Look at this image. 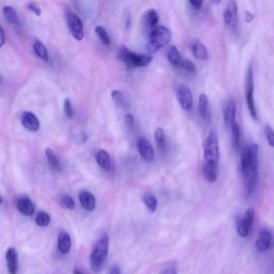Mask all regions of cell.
<instances>
[{
	"instance_id": "obj_1",
	"label": "cell",
	"mask_w": 274,
	"mask_h": 274,
	"mask_svg": "<svg viewBox=\"0 0 274 274\" xmlns=\"http://www.w3.org/2000/svg\"><path fill=\"white\" fill-rule=\"evenodd\" d=\"M258 145H248L241 154V171L244 178L247 196L252 195L258 179Z\"/></svg>"
},
{
	"instance_id": "obj_2",
	"label": "cell",
	"mask_w": 274,
	"mask_h": 274,
	"mask_svg": "<svg viewBox=\"0 0 274 274\" xmlns=\"http://www.w3.org/2000/svg\"><path fill=\"white\" fill-rule=\"evenodd\" d=\"M171 40V34L164 26H155L151 28L150 34H149L148 39V45L147 49L148 52L155 53L159 49L167 45Z\"/></svg>"
},
{
	"instance_id": "obj_3",
	"label": "cell",
	"mask_w": 274,
	"mask_h": 274,
	"mask_svg": "<svg viewBox=\"0 0 274 274\" xmlns=\"http://www.w3.org/2000/svg\"><path fill=\"white\" fill-rule=\"evenodd\" d=\"M108 248L109 238L107 236L102 237V238L97 242L95 247H93V251L90 256V265L92 270L95 272L98 273L102 269V267L108 255Z\"/></svg>"
},
{
	"instance_id": "obj_4",
	"label": "cell",
	"mask_w": 274,
	"mask_h": 274,
	"mask_svg": "<svg viewBox=\"0 0 274 274\" xmlns=\"http://www.w3.org/2000/svg\"><path fill=\"white\" fill-rule=\"evenodd\" d=\"M118 57L126 64L128 68H142L148 66L152 61L150 56L133 53L126 46H120L119 52H118Z\"/></svg>"
},
{
	"instance_id": "obj_5",
	"label": "cell",
	"mask_w": 274,
	"mask_h": 274,
	"mask_svg": "<svg viewBox=\"0 0 274 274\" xmlns=\"http://www.w3.org/2000/svg\"><path fill=\"white\" fill-rule=\"evenodd\" d=\"M204 158L206 163L219 164L220 160V145L219 138L214 131H211L204 142Z\"/></svg>"
},
{
	"instance_id": "obj_6",
	"label": "cell",
	"mask_w": 274,
	"mask_h": 274,
	"mask_svg": "<svg viewBox=\"0 0 274 274\" xmlns=\"http://www.w3.org/2000/svg\"><path fill=\"white\" fill-rule=\"evenodd\" d=\"M255 86H254V71L253 68L250 67L246 73L245 78V99H246V105L247 109L250 111V115L254 120H257V109L256 104H255Z\"/></svg>"
},
{
	"instance_id": "obj_7",
	"label": "cell",
	"mask_w": 274,
	"mask_h": 274,
	"mask_svg": "<svg viewBox=\"0 0 274 274\" xmlns=\"http://www.w3.org/2000/svg\"><path fill=\"white\" fill-rule=\"evenodd\" d=\"M66 18L68 26L70 28V31L72 35L74 36V39L77 41H82L84 39V27L78 15L68 9L66 11Z\"/></svg>"
},
{
	"instance_id": "obj_8",
	"label": "cell",
	"mask_w": 274,
	"mask_h": 274,
	"mask_svg": "<svg viewBox=\"0 0 274 274\" xmlns=\"http://www.w3.org/2000/svg\"><path fill=\"white\" fill-rule=\"evenodd\" d=\"M254 219L255 211L253 208H248L244 212L243 216H242V219L238 222V225H237V233H238L241 238H246L250 235Z\"/></svg>"
},
{
	"instance_id": "obj_9",
	"label": "cell",
	"mask_w": 274,
	"mask_h": 274,
	"mask_svg": "<svg viewBox=\"0 0 274 274\" xmlns=\"http://www.w3.org/2000/svg\"><path fill=\"white\" fill-rule=\"evenodd\" d=\"M224 23L229 28H235L238 25V5L236 1L232 0L226 5V9L224 11Z\"/></svg>"
},
{
	"instance_id": "obj_10",
	"label": "cell",
	"mask_w": 274,
	"mask_h": 274,
	"mask_svg": "<svg viewBox=\"0 0 274 274\" xmlns=\"http://www.w3.org/2000/svg\"><path fill=\"white\" fill-rule=\"evenodd\" d=\"M177 99L179 101V104L181 105V107L189 111L193 107V96L191 90L186 86L179 85L177 87Z\"/></svg>"
},
{
	"instance_id": "obj_11",
	"label": "cell",
	"mask_w": 274,
	"mask_h": 274,
	"mask_svg": "<svg viewBox=\"0 0 274 274\" xmlns=\"http://www.w3.org/2000/svg\"><path fill=\"white\" fill-rule=\"evenodd\" d=\"M137 150H138L140 157L147 162H152L155 158V153L150 142L145 137H139L137 139Z\"/></svg>"
},
{
	"instance_id": "obj_12",
	"label": "cell",
	"mask_w": 274,
	"mask_h": 274,
	"mask_svg": "<svg viewBox=\"0 0 274 274\" xmlns=\"http://www.w3.org/2000/svg\"><path fill=\"white\" fill-rule=\"evenodd\" d=\"M223 119L226 129H232L236 122V104L234 100H228L223 106Z\"/></svg>"
},
{
	"instance_id": "obj_13",
	"label": "cell",
	"mask_w": 274,
	"mask_h": 274,
	"mask_svg": "<svg viewBox=\"0 0 274 274\" xmlns=\"http://www.w3.org/2000/svg\"><path fill=\"white\" fill-rule=\"evenodd\" d=\"M272 240H273V237H272L270 230L263 229L257 237L256 242H255V245H256L257 250L259 252H266L271 247Z\"/></svg>"
},
{
	"instance_id": "obj_14",
	"label": "cell",
	"mask_w": 274,
	"mask_h": 274,
	"mask_svg": "<svg viewBox=\"0 0 274 274\" xmlns=\"http://www.w3.org/2000/svg\"><path fill=\"white\" fill-rule=\"evenodd\" d=\"M21 121L24 128L31 131V132H36L40 129V121L36 116L30 111H24L21 117Z\"/></svg>"
},
{
	"instance_id": "obj_15",
	"label": "cell",
	"mask_w": 274,
	"mask_h": 274,
	"mask_svg": "<svg viewBox=\"0 0 274 274\" xmlns=\"http://www.w3.org/2000/svg\"><path fill=\"white\" fill-rule=\"evenodd\" d=\"M5 259H7V267L9 274H16L18 270V257L15 248L11 247L5 254Z\"/></svg>"
},
{
	"instance_id": "obj_16",
	"label": "cell",
	"mask_w": 274,
	"mask_h": 274,
	"mask_svg": "<svg viewBox=\"0 0 274 274\" xmlns=\"http://www.w3.org/2000/svg\"><path fill=\"white\" fill-rule=\"evenodd\" d=\"M79 202L83 208L88 211H93L96 208V198L92 193L88 191H82L79 193Z\"/></svg>"
},
{
	"instance_id": "obj_17",
	"label": "cell",
	"mask_w": 274,
	"mask_h": 274,
	"mask_svg": "<svg viewBox=\"0 0 274 274\" xmlns=\"http://www.w3.org/2000/svg\"><path fill=\"white\" fill-rule=\"evenodd\" d=\"M17 208L20 212L25 215H33L34 213V206L31 199L27 196H23L17 201Z\"/></svg>"
},
{
	"instance_id": "obj_18",
	"label": "cell",
	"mask_w": 274,
	"mask_h": 274,
	"mask_svg": "<svg viewBox=\"0 0 274 274\" xmlns=\"http://www.w3.org/2000/svg\"><path fill=\"white\" fill-rule=\"evenodd\" d=\"M191 49H192V53L194 55V57L198 60H202L205 61L207 60L209 57V54H208V49L207 47L205 46V44H203L202 42L199 41H195L192 43L191 45Z\"/></svg>"
},
{
	"instance_id": "obj_19",
	"label": "cell",
	"mask_w": 274,
	"mask_h": 274,
	"mask_svg": "<svg viewBox=\"0 0 274 274\" xmlns=\"http://www.w3.org/2000/svg\"><path fill=\"white\" fill-rule=\"evenodd\" d=\"M198 113L204 120H208L210 116L209 111V100L208 97L202 93L198 99Z\"/></svg>"
},
{
	"instance_id": "obj_20",
	"label": "cell",
	"mask_w": 274,
	"mask_h": 274,
	"mask_svg": "<svg viewBox=\"0 0 274 274\" xmlns=\"http://www.w3.org/2000/svg\"><path fill=\"white\" fill-rule=\"evenodd\" d=\"M58 250L67 254L71 250V237L67 232H61L58 236Z\"/></svg>"
},
{
	"instance_id": "obj_21",
	"label": "cell",
	"mask_w": 274,
	"mask_h": 274,
	"mask_svg": "<svg viewBox=\"0 0 274 274\" xmlns=\"http://www.w3.org/2000/svg\"><path fill=\"white\" fill-rule=\"evenodd\" d=\"M203 172H204V177L208 182H215L217 179V175H219V171H217V165L209 164L205 162Z\"/></svg>"
},
{
	"instance_id": "obj_22",
	"label": "cell",
	"mask_w": 274,
	"mask_h": 274,
	"mask_svg": "<svg viewBox=\"0 0 274 274\" xmlns=\"http://www.w3.org/2000/svg\"><path fill=\"white\" fill-rule=\"evenodd\" d=\"M96 159H97V163L99 164V166L103 168V170L109 171L111 168L110 157L105 150H99L96 155Z\"/></svg>"
},
{
	"instance_id": "obj_23",
	"label": "cell",
	"mask_w": 274,
	"mask_h": 274,
	"mask_svg": "<svg viewBox=\"0 0 274 274\" xmlns=\"http://www.w3.org/2000/svg\"><path fill=\"white\" fill-rule=\"evenodd\" d=\"M34 51L38 57L43 61H48V52L46 46L40 40L34 41Z\"/></svg>"
},
{
	"instance_id": "obj_24",
	"label": "cell",
	"mask_w": 274,
	"mask_h": 274,
	"mask_svg": "<svg viewBox=\"0 0 274 274\" xmlns=\"http://www.w3.org/2000/svg\"><path fill=\"white\" fill-rule=\"evenodd\" d=\"M154 139L157 142V146L159 148V150L164 153L166 150V138H165V133L164 130L162 128H158L154 132Z\"/></svg>"
},
{
	"instance_id": "obj_25",
	"label": "cell",
	"mask_w": 274,
	"mask_h": 274,
	"mask_svg": "<svg viewBox=\"0 0 274 274\" xmlns=\"http://www.w3.org/2000/svg\"><path fill=\"white\" fill-rule=\"evenodd\" d=\"M2 12H3V16L5 18V21H7L9 24H11V25L18 24V15L13 7H11V5H5V7H3Z\"/></svg>"
},
{
	"instance_id": "obj_26",
	"label": "cell",
	"mask_w": 274,
	"mask_h": 274,
	"mask_svg": "<svg viewBox=\"0 0 274 274\" xmlns=\"http://www.w3.org/2000/svg\"><path fill=\"white\" fill-rule=\"evenodd\" d=\"M159 23V14L157 13V11L154 9H150L146 12L145 15V25L147 27L153 28L155 26H158Z\"/></svg>"
},
{
	"instance_id": "obj_27",
	"label": "cell",
	"mask_w": 274,
	"mask_h": 274,
	"mask_svg": "<svg viewBox=\"0 0 274 274\" xmlns=\"http://www.w3.org/2000/svg\"><path fill=\"white\" fill-rule=\"evenodd\" d=\"M232 141L235 150H238L240 147V139H241V129L240 126L237 122H235L232 127Z\"/></svg>"
},
{
	"instance_id": "obj_28",
	"label": "cell",
	"mask_w": 274,
	"mask_h": 274,
	"mask_svg": "<svg viewBox=\"0 0 274 274\" xmlns=\"http://www.w3.org/2000/svg\"><path fill=\"white\" fill-rule=\"evenodd\" d=\"M167 58L168 61L171 62V65H172L173 67H178L180 61H181V55H180L178 48L176 46H171L168 51L167 54Z\"/></svg>"
},
{
	"instance_id": "obj_29",
	"label": "cell",
	"mask_w": 274,
	"mask_h": 274,
	"mask_svg": "<svg viewBox=\"0 0 274 274\" xmlns=\"http://www.w3.org/2000/svg\"><path fill=\"white\" fill-rule=\"evenodd\" d=\"M142 202L146 205L147 209L150 211V212H155V210L158 208V199L152 194H145L142 197Z\"/></svg>"
},
{
	"instance_id": "obj_30",
	"label": "cell",
	"mask_w": 274,
	"mask_h": 274,
	"mask_svg": "<svg viewBox=\"0 0 274 274\" xmlns=\"http://www.w3.org/2000/svg\"><path fill=\"white\" fill-rule=\"evenodd\" d=\"M111 98H113L114 102L122 108H128V102L124 97L123 93L120 90H114L111 92Z\"/></svg>"
},
{
	"instance_id": "obj_31",
	"label": "cell",
	"mask_w": 274,
	"mask_h": 274,
	"mask_svg": "<svg viewBox=\"0 0 274 274\" xmlns=\"http://www.w3.org/2000/svg\"><path fill=\"white\" fill-rule=\"evenodd\" d=\"M45 154H46V158L48 160V163H49V165H51V167L54 168V170H59L60 168L59 160L57 159V157H56V154L52 149L47 148L45 150Z\"/></svg>"
},
{
	"instance_id": "obj_32",
	"label": "cell",
	"mask_w": 274,
	"mask_h": 274,
	"mask_svg": "<svg viewBox=\"0 0 274 274\" xmlns=\"http://www.w3.org/2000/svg\"><path fill=\"white\" fill-rule=\"evenodd\" d=\"M96 34L99 36V39L101 40V42L103 43L104 45H110V39L109 35L107 34L106 29L102 26H97L96 27Z\"/></svg>"
},
{
	"instance_id": "obj_33",
	"label": "cell",
	"mask_w": 274,
	"mask_h": 274,
	"mask_svg": "<svg viewBox=\"0 0 274 274\" xmlns=\"http://www.w3.org/2000/svg\"><path fill=\"white\" fill-rule=\"evenodd\" d=\"M178 67L181 68L182 71H184L185 73H189V74H193V73H195V71H196L195 65L193 64V62L189 59H181V61H180V64H179Z\"/></svg>"
},
{
	"instance_id": "obj_34",
	"label": "cell",
	"mask_w": 274,
	"mask_h": 274,
	"mask_svg": "<svg viewBox=\"0 0 274 274\" xmlns=\"http://www.w3.org/2000/svg\"><path fill=\"white\" fill-rule=\"evenodd\" d=\"M35 223L38 224L39 226L45 227V226L49 225V223H51V216L45 212H40L35 217Z\"/></svg>"
},
{
	"instance_id": "obj_35",
	"label": "cell",
	"mask_w": 274,
	"mask_h": 274,
	"mask_svg": "<svg viewBox=\"0 0 274 274\" xmlns=\"http://www.w3.org/2000/svg\"><path fill=\"white\" fill-rule=\"evenodd\" d=\"M265 135L269 146L274 147V130L272 129V127L269 126V124H267L265 127Z\"/></svg>"
},
{
	"instance_id": "obj_36",
	"label": "cell",
	"mask_w": 274,
	"mask_h": 274,
	"mask_svg": "<svg viewBox=\"0 0 274 274\" xmlns=\"http://www.w3.org/2000/svg\"><path fill=\"white\" fill-rule=\"evenodd\" d=\"M64 108H65V113L66 116L68 118V119H71L74 116V109L72 107V103L70 101V99H66L65 100V104H64Z\"/></svg>"
},
{
	"instance_id": "obj_37",
	"label": "cell",
	"mask_w": 274,
	"mask_h": 274,
	"mask_svg": "<svg viewBox=\"0 0 274 274\" xmlns=\"http://www.w3.org/2000/svg\"><path fill=\"white\" fill-rule=\"evenodd\" d=\"M62 202H64L65 206L68 208V209H74L75 208V203H74L73 201V198L71 196H68V195H65L64 197H62Z\"/></svg>"
},
{
	"instance_id": "obj_38",
	"label": "cell",
	"mask_w": 274,
	"mask_h": 274,
	"mask_svg": "<svg viewBox=\"0 0 274 274\" xmlns=\"http://www.w3.org/2000/svg\"><path fill=\"white\" fill-rule=\"evenodd\" d=\"M28 9L33 12V13H34V15H36V16H40L42 13V10L34 1H31L28 3Z\"/></svg>"
},
{
	"instance_id": "obj_39",
	"label": "cell",
	"mask_w": 274,
	"mask_h": 274,
	"mask_svg": "<svg viewBox=\"0 0 274 274\" xmlns=\"http://www.w3.org/2000/svg\"><path fill=\"white\" fill-rule=\"evenodd\" d=\"M126 123H127V126L130 130H132L134 128L135 119H134V116L132 114H127L126 115Z\"/></svg>"
},
{
	"instance_id": "obj_40",
	"label": "cell",
	"mask_w": 274,
	"mask_h": 274,
	"mask_svg": "<svg viewBox=\"0 0 274 274\" xmlns=\"http://www.w3.org/2000/svg\"><path fill=\"white\" fill-rule=\"evenodd\" d=\"M189 2L193 8L195 9H201L204 4V0H189Z\"/></svg>"
},
{
	"instance_id": "obj_41",
	"label": "cell",
	"mask_w": 274,
	"mask_h": 274,
	"mask_svg": "<svg viewBox=\"0 0 274 274\" xmlns=\"http://www.w3.org/2000/svg\"><path fill=\"white\" fill-rule=\"evenodd\" d=\"M5 42V34H4V30L2 29V27L0 26V47H2L4 45Z\"/></svg>"
},
{
	"instance_id": "obj_42",
	"label": "cell",
	"mask_w": 274,
	"mask_h": 274,
	"mask_svg": "<svg viewBox=\"0 0 274 274\" xmlns=\"http://www.w3.org/2000/svg\"><path fill=\"white\" fill-rule=\"evenodd\" d=\"M108 274H121V271H120V268L118 267V266H113L110 268V270H109V273Z\"/></svg>"
},
{
	"instance_id": "obj_43",
	"label": "cell",
	"mask_w": 274,
	"mask_h": 274,
	"mask_svg": "<svg viewBox=\"0 0 274 274\" xmlns=\"http://www.w3.org/2000/svg\"><path fill=\"white\" fill-rule=\"evenodd\" d=\"M246 16H247V18H246V21H247V22H251V21H253V18H254V15H253V14L246 13Z\"/></svg>"
},
{
	"instance_id": "obj_44",
	"label": "cell",
	"mask_w": 274,
	"mask_h": 274,
	"mask_svg": "<svg viewBox=\"0 0 274 274\" xmlns=\"http://www.w3.org/2000/svg\"><path fill=\"white\" fill-rule=\"evenodd\" d=\"M221 1H222V0H211V2L214 3V4H219V3H221Z\"/></svg>"
},
{
	"instance_id": "obj_45",
	"label": "cell",
	"mask_w": 274,
	"mask_h": 274,
	"mask_svg": "<svg viewBox=\"0 0 274 274\" xmlns=\"http://www.w3.org/2000/svg\"><path fill=\"white\" fill-rule=\"evenodd\" d=\"M74 274H83V273L79 272L78 270H74Z\"/></svg>"
},
{
	"instance_id": "obj_46",
	"label": "cell",
	"mask_w": 274,
	"mask_h": 274,
	"mask_svg": "<svg viewBox=\"0 0 274 274\" xmlns=\"http://www.w3.org/2000/svg\"><path fill=\"white\" fill-rule=\"evenodd\" d=\"M1 82H2V78H1V75H0V84H1Z\"/></svg>"
},
{
	"instance_id": "obj_47",
	"label": "cell",
	"mask_w": 274,
	"mask_h": 274,
	"mask_svg": "<svg viewBox=\"0 0 274 274\" xmlns=\"http://www.w3.org/2000/svg\"><path fill=\"white\" fill-rule=\"evenodd\" d=\"M2 203V198H1V196H0V204Z\"/></svg>"
},
{
	"instance_id": "obj_48",
	"label": "cell",
	"mask_w": 274,
	"mask_h": 274,
	"mask_svg": "<svg viewBox=\"0 0 274 274\" xmlns=\"http://www.w3.org/2000/svg\"><path fill=\"white\" fill-rule=\"evenodd\" d=\"M168 274H177L176 272H171V273H168Z\"/></svg>"
}]
</instances>
